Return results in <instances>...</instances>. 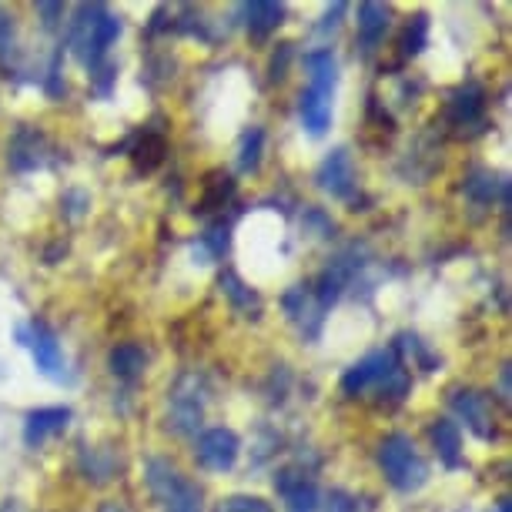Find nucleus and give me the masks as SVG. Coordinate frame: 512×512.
Instances as JSON below:
<instances>
[{
  "label": "nucleus",
  "mask_w": 512,
  "mask_h": 512,
  "mask_svg": "<svg viewBox=\"0 0 512 512\" xmlns=\"http://www.w3.org/2000/svg\"><path fill=\"white\" fill-rule=\"evenodd\" d=\"M121 24L114 21L111 14H104L101 4H84L77 11V24H74V51L84 64H98L101 54L108 51V44L118 41Z\"/></svg>",
  "instance_id": "1"
},
{
  "label": "nucleus",
  "mask_w": 512,
  "mask_h": 512,
  "mask_svg": "<svg viewBox=\"0 0 512 512\" xmlns=\"http://www.w3.org/2000/svg\"><path fill=\"white\" fill-rule=\"evenodd\" d=\"M148 486L154 496L161 499V506L168 512H201V492L191 486L188 479H181V472L164 459L148 462Z\"/></svg>",
  "instance_id": "2"
},
{
  "label": "nucleus",
  "mask_w": 512,
  "mask_h": 512,
  "mask_svg": "<svg viewBox=\"0 0 512 512\" xmlns=\"http://www.w3.org/2000/svg\"><path fill=\"white\" fill-rule=\"evenodd\" d=\"M379 462L385 469V476L395 489L409 492V489H419L425 482V466L415 456V446L409 436H389L382 442L379 449Z\"/></svg>",
  "instance_id": "3"
},
{
  "label": "nucleus",
  "mask_w": 512,
  "mask_h": 512,
  "mask_svg": "<svg viewBox=\"0 0 512 512\" xmlns=\"http://www.w3.org/2000/svg\"><path fill=\"white\" fill-rule=\"evenodd\" d=\"M17 338L27 345V349L34 352V362L37 369L44 375H54V379H61V369H64V352L61 345H57L54 332L41 322H34L31 328H17Z\"/></svg>",
  "instance_id": "4"
},
{
  "label": "nucleus",
  "mask_w": 512,
  "mask_h": 512,
  "mask_svg": "<svg viewBox=\"0 0 512 512\" xmlns=\"http://www.w3.org/2000/svg\"><path fill=\"white\" fill-rule=\"evenodd\" d=\"M395 369H399V365H395L392 352H372V355H365L359 365H352V369L345 372L342 389L349 395H359L369 389V385H385V379H389Z\"/></svg>",
  "instance_id": "5"
},
{
  "label": "nucleus",
  "mask_w": 512,
  "mask_h": 512,
  "mask_svg": "<svg viewBox=\"0 0 512 512\" xmlns=\"http://www.w3.org/2000/svg\"><path fill=\"white\" fill-rule=\"evenodd\" d=\"M238 459V439L235 432L228 429H208L205 436L198 439V462L205 469H215V472H225L235 466Z\"/></svg>",
  "instance_id": "6"
},
{
  "label": "nucleus",
  "mask_w": 512,
  "mask_h": 512,
  "mask_svg": "<svg viewBox=\"0 0 512 512\" xmlns=\"http://www.w3.org/2000/svg\"><path fill=\"white\" fill-rule=\"evenodd\" d=\"M318 181H322V188L328 195L335 198H349L352 188H355V171H352V158L345 148L332 151L322 164V171H318Z\"/></svg>",
  "instance_id": "7"
},
{
  "label": "nucleus",
  "mask_w": 512,
  "mask_h": 512,
  "mask_svg": "<svg viewBox=\"0 0 512 512\" xmlns=\"http://www.w3.org/2000/svg\"><path fill=\"white\" fill-rule=\"evenodd\" d=\"M452 409H456L462 419L469 422V429L476 432V436L489 439L492 432H496V425H492L489 402L482 399L479 392H456V395H452Z\"/></svg>",
  "instance_id": "8"
},
{
  "label": "nucleus",
  "mask_w": 512,
  "mask_h": 512,
  "mask_svg": "<svg viewBox=\"0 0 512 512\" xmlns=\"http://www.w3.org/2000/svg\"><path fill=\"white\" fill-rule=\"evenodd\" d=\"M201 422V395L198 389L188 392V379H181V385L175 389V395H171V429L175 432H195V425Z\"/></svg>",
  "instance_id": "9"
},
{
  "label": "nucleus",
  "mask_w": 512,
  "mask_h": 512,
  "mask_svg": "<svg viewBox=\"0 0 512 512\" xmlns=\"http://www.w3.org/2000/svg\"><path fill=\"white\" fill-rule=\"evenodd\" d=\"M67 419L71 412L67 409H37L27 415V429H24V442L27 446H41L47 436H57V432L67 429Z\"/></svg>",
  "instance_id": "10"
},
{
  "label": "nucleus",
  "mask_w": 512,
  "mask_h": 512,
  "mask_svg": "<svg viewBox=\"0 0 512 512\" xmlns=\"http://www.w3.org/2000/svg\"><path fill=\"white\" fill-rule=\"evenodd\" d=\"M44 151H47L44 134H37L34 128H24V131H17V138L11 144V164L17 171L37 168V164H44Z\"/></svg>",
  "instance_id": "11"
},
{
  "label": "nucleus",
  "mask_w": 512,
  "mask_h": 512,
  "mask_svg": "<svg viewBox=\"0 0 512 512\" xmlns=\"http://www.w3.org/2000/svg\"><path fill=\"white\" fill-rule=\"evenodd\" d=\"M241 14L248 17V31L255 37L272 34L275 27L285 21V7L272 4V0H255V4H245V7H241Z\"/></svg>",
  "instance_id": "12"
},
{
  "label": "nucleus",
  "mask_w": 512,
  "mask_h": 512,
  "mask_svg": "<svg viewBox=\"0 0 512 512\" xmlns=\"http://www.w3.org/2000/svg\"><path fill=\"white\" fill-rule=\"evenodd\" d=\"M482 88L479 84H462V88L449 98V121L452 124H472L482 111Z\"/></svg>",
  "instance_id": "13"
},
{
  "label": "nucleus",
  "mask_w": 512,
  "mask_h": 512,
  "mask_svg": "<svg viewBox=\"0 0 512 512\" xmlns=\"http://www.w3.org/2000/svg\"><path fill=\"white\" fill-rule=\"evenodd\" d=\"M305 67H308V77H312V88L308 91L322 94V98H332V91H335V57H332V51L308 54Z\"/></svg>",
  "instance_id": "14"
},
{
  "label": "nucleus",
  "mask_w": 512,
  "mask_h": 512,
  "mask_svg": "<svg viewBox=\"0 0 512 512\" xmlns=\"http://www.w3.org/2000/svg\"><path fill=\"white\" fill-rule=\"evenodd\" d=\"M302 121L308 134H315V138H322L328 131V124H332V98H322V94L315 91H305L302 94Z\"/></svg>",
  "instance_id": "15"
},
{
  "label": "nucleus",
  "mask_w": 512,
  "mask_h": 512,
  "mask_svg": "<svg viewBox=\"0 0 512 512\" xmlns=\"http://www.w3.org/2000/svg\"><path fill=\"white\" fill-rule=\"evenodd\" d=\"M385 27H389V7H382V4L359 7V37H362L365 51H372V47L382 41Z\"/></svg>",
  "instance_id": "16"
},
{
  "label": "nucleus",
  "mask_w": 512,
  "mask_h": 512,
  "mask_svg": "<svg viewBox=\"0 0 512 512\" xmlns=\"http://www.w3.org/2000/svg\"><path fill=\"white\" fill-rule=\"evenodd\" d=\"M111 372L118 375V379H138V375L144 372V365H148V355H144L141 345H118V349L111 352Z\"/></svg>",
  "instance_id": "17"
},
{
  "label": "nucleus",
  "mask_w": 512,
  "mask_h": 512,
  "mask_svg": "<svg viewBox=\"0 0 512 512\" xmlns=\"http://www.w3.org/2000/svg\"><path fill=\"white\" fill-rule=\"evenodd\" d=\"M131 161H134V168L138 171H154L158 164L164 161V138L161 134H141L138 141H134V148H131Z\"/></svg>",
  "instance_id": "18"
},
{
  "label": "nucleus",
  "mask_w": 512,
  "mask_h": 512,
  "mask_svg": "<svg viewBox=\"0 0 512 512\" xmlns=\"http://www.w3.org/2000/svg\"><path fill=\"white\" fill-rule=\"evenodd\" d=\"M432 442H436L439 456L446 466H459V449H462V436L459 429L446 419H439L436 425H432Z\"/></svg>",
  "instance_id": "19"
},
{
  "label": "nucleus",
  "mask_w": 512,
  "mask_h": 512,
  "mask_svg": "<svg viewBox=\"0 0 512 512\" xmlns=\"http://www.w3.org/2000/svg\"><path fill=\"white\" fill-rule=\"evenodd\" d=\"M231 195H235V181L228 175H221V171H215V175H208V181H205V198H201L198 211H215L225 205Z\"/></svg>",
  "instance_id": "20"
},
{
  "label": "nucleus",
  "mask_w": 512,
  "mask_h": 512,
  "mask_svg": "<svg viewBox=\"0 0 512 512\" xmlns=\"http://www.w3.org/2000/svg\"><path fill=\"white\" fill-rule=\"evenodd\" d=\"M262 144H265V131L262 128H251L245 134V141H241V171H258V164H262Z\"/></svg>",
  "instance_id": "21"
},
{
  "label": "nucleus",
  "mask_w": 512,
  "mask_h": 512,
  "mask_svg": "<svg viewBox=\"0 0 512 512\" xmlns=\"http://www.w3.org/2000/svg\"><path fill=\"white\" fill-rule=\"evenodd\" d=\"M425 34H429V17H425V14L412 17V24L405 27V34H402V51L405 54H419L425 47Z\"/></svg>",
  "instance_id": "22"
},
{
  "label": "nucleus",
  "mask_w": 512,
  "mask_h": 512,
  "mask_svg": "<svg viewBox=\"0 0 512 512\" xmlns=\"http://www.w3.org/2000/svg\"><path fill=\"white\" fill-rule=\"evenodd\" d=\"M201 251H208L211 258H221L228 251V225L225 221H218V225H211L205 235H201Z\"/></svg>",
  "instance_id": "23"
},
{
  "label": "nucleus",
  "mask_w": 512,
  "mask_h": 512,
  "mask_svg": "<svg viewBox=\"0 0 512 512\" xmlns=\"http://www.w3.org/2000/svg\"><path fill=\"white\" fill-rule=\"evenodd\" d=\"M288 512H315L318 506H315V486L312 482H298V486L288 492Z\"/></svg>",
  "instance_id": "24"
},
{
  "label": "nucleus",
  "mask_w": 512,
  "mask_h": 512,
  "mask_svg": "<svg viewBox=\"0 0 512 512\" xmlns=\"http://www.w3.org/2000/svg\"><path fill=\"white\" fill-rule=\"evenodd\" d=\"M221 288H225V295H228L238 308H258V295L251 292V288L241 285L235 275H225V278H221Z\"/></svg>",
  "instance_id": "25"
},
{
  "label": "nucleus",
  "mask_w": 512,
  "mask_h": 512,
  "mask_svg": "<svg viewBox=\"0 0 512 512\" xmlns=\"http://www.w3.org/2000/svg\"><path fill=\"white\" fill-rule=\"evenodd\" d=\"M499 188H502V181H496L492 175H472L466 181V191H469L472 198H479V201H492Z\"/></svg>",
  "instance_id": "26"
},
{
  "label": "nucleus",
  "mask_w": 512,
  "mask_h": 512,
  "mask_svg": "<svg viewBox=\"0 0 512 512\" xmlns=\"http://www.w3.org/2000/svg\"><path fill=\"white\" fill-rule=\"evenodd\" d=\"M218 512H272L265 499H251V496H231L218 506Z\"/></svg>",
  "instance_id": "27"
},
{
  "label": "nucleus",
  "mask_w": 512,
  "mask_h": 512,
  "mask_svg": "<svg viewBox=\"0 0 512 512\" xmlns=\"http://www.w3.org/2000/svg\"><path fill=\"white\" fill-rule=\"evenodd\" d=\"M11 51H14V27L7 21V14H0V61H7Z\"/></svg>",
  "instance_id": "28"
},
{
  "label": "nucleus",
  "mask_w": 512,
  "mask_h": 512,
  "mask_svg": "<svg viewBox=\"0 0 512 512\" xmlns=\"http://www.w3.org/2000/svg\"><path fill=\"white\" fill-rule=\"evenodd\" d=\"M288 54H292V47H282V57L275 54V61H272V77H278V81H282L285 77V67H288Z\"/></svg>",
  "instance_id": "29"
},
{
  "label": "nucleus",
  "mask_w": 512,
  "mask_h": 512,
  "mask_svg": "<svg viewBox=\"0 0 512 512\" xmlns=\"http://www.w3.org/2000/svg\"><path fill=\"white\" fill-rule=\"evenodd\" d=\"M352 509H355V502L349 496H342V492H335L332 506H328V512H352Z\"/></svg>",
  "instance_id": "30"
},
{
  "label": "nucleus",
  "mask_w": 512,
  "mask_h": 512,
  "mask_svg": "<svg viewBox=\"0 0 512 512\" xmlns=\"http://www.w3.org/2000/svg\"><path fill=\"white\" fill-rule=\"evenodd\" d=\"M37 11H41V14L47 17V21H44L47 27H54V24H57V21H54V17H57V14H61V11H64V7H61V4H41V7H37Z\"/></svg>",
  "instance_id": "31"
},
{
  "label": "nucleus",
  "mask_w": 512,
  "mask_h": 512,
  "mask_svg": "<svg viewBox=\"0 0 512 512\" xmlns=\"http://www.w3.org/2000/svg\"><path fill=\"white\" fill-rule=\"evenodd\" d=\"M342 14H345V4H335L332 11H328V17H325V31H328V27H335V24H338V17H342Z\"/></svg>",
  "instance_id": "32"
},
{
  "label": "nucleus",
  "mask_w": 512,
  "mask_h": 512,
  "mask_svg": "<svg viewBox=\"0 0 512 512\" xmlns=\"http://www.w3.org/2000/svg\"><path fill=\"white\" fill-rule=\"evenodd\" d=\"M502 392L509 395V365H506V369H502Z\"/></svg>",
  "instance_id": "33"
},
{
  "label": "nucleus",
  "mask_w": 512,
  "mask_h": 512,
  "mask_svg": "<svg viewBox=\"0 0 512 512\" xmlns=\"http://www.w3.org/2000/svg\"><path fill=\"white\" fill-rule=\"evenodd\" d=\"M101 512H124V509H121V506H104Z\"/></svg>",
  "instance_id": "34"
},
{
  "label": "nucleus",
  "mask_w": 512,
  "mask_h": 512,
  "mask_svg": "<svg viewBox=\"0 0 512 512\" xmlns=\"http://www.w3.org/2000/svg\"><path fill=\"white\" fill-rule=\"evenodd\" d=\"M499 512H509V502H499Z\"/></svg>",
  "instance_id": "35"
}]
</instances>
